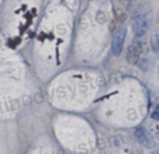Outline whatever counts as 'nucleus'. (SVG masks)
<instances>
[{
	"label": "nucleus",
	"mask_w": 159,
	"mask_h": 154,
	"mask_svg": "<svg viewBox=\"0 0 159 154\" xmlns=\"http://www.w3.org/2000/svg\"><path fill=\"white\" fill-rule=\"evenodd\" d=\"M24 104L30 105V96H25V97H24Z\"/></svg>",
	"instance_id": "8"
},
{
	"label": "nucleus",
	"mask_w": 159,
	"mask_h": 154,
	"mask_svg": "<svg viewBox=\"0 0 159 154\" xmlns=\"http://www.w3.org/2000/svg\"><path fill=\"white\" fill-rule=\"evenodd\" d=\"M152 154H159V151H157V152H153Z\"/></svg>",
	"instance_id": "9"
},
{
	"label": "nucleus",
	"mask_w": 159,
	"mask_h": 154,
	"mask_svg": "<svg viewBox=\"0 0 159 154\" xmlns=\"http://www.w3.org/2000/svg\"><path fill=\"white\" fill-rule=\"evenodd\" d=\"M152 119L155 120V121H159V105L158 106H156L155 110L152 112Z\"/></svg>",
	"instance_id": "6"
},
{
	"label": "nucleus",
	"mask_w": 159,
	"mask_h": 154,
	"mask_svg": "<svg viewBox=\"0 0 159 154\" xmlns=\"http://www.w3.org/2000/svg\"><path fill=\"white\" fill-rule=\"evenodd\" d=\"M126 37H127V28L120 27L116 30L115 35L113 37V41H111V53L115 56H119L121 54Z\"/></svg>",
	"instance_id": "2"
},
{
	"label": "nucleus",
	"mask_w": 159,
	"mask_h": 154,
	"mask_svg": "<svg viewBox=\"0 0 159 154\" xmlns=\"http://www.w3.org/2000/svg\"><path fill=\"white\" fill-rule=\"evenodd\" d=\"M151 46L156 54L159 55V28L155 29L151 37Z\"/></svg>",
	"instance_id": "5"
},
{
	"label": "nucleus",
	"mask_w": 159,
	"mask_h": 154,
	"mask_svg": "<svg viewBox=\"0 0 159 154\" xmlns=\"http://www.w3.org/2000/svg\"><path fill=\"white\" fill-rule=\"evenodd\" d=\"M158 75H159V68H158Z\"/></svg>",
	"instance_id": "10"
},
{
	"label": "nucleus",
	"mask_w": 159,
	"mask_h": 154,
	"mask_svg": "<svg viewBox=\"0 0 159 154\" xmlns=\"http://www.w3.org/2000/svg\"><path fill=\"white\" fill-rule=\"evenodd\" d=\"M151 25V12H141L132 21V30L134 35L141 37L145 35Z\"/></svg>",
	"instance_id": "1"
},
{
	"label": "nucleus",
	"mask_w": 159,
	"mask_h": 154,
	"mask_svg": "<svg viewBox=\"0 0 159 154\" xmlns=\"http://www.w3.org/2000/svg\"><path fill=\"white\" fill-rule=\"evenodd\" d=\"M134 136H135V138L138 139V141L140 142L141 144H143L144 147H146V148L152 149L155 147V140H154V138L152 137L151 134L145 128H143V127L136 128L135 133H134Z\"/></svg>",
	"instance_id": "3"
},
{
	"label": "nucleus",
	"mask_w": 159,
	"mask_h": 154,
	"mask_svg": "<svg viewBox=\"0 0 159 154\" xmlns=\"http://www.w3.org/2000/svg\"><path fill=\"white\" fill-rule=\"evenodd\" d=\"M142 53V46L139 43H133L129 46L127 51V62L131 65H135L139 62Z\"/></svg>",
	"instance_id": "4"
},
{
	"label": "nucleus",
	"mask_w": 159,
	"mask_h": 154,
	"mask_svg": "<svg viewBox=\"0 0 159 154\" xmlns=\"http://www.w3.org/2000/svg\"><path fill=\"white\" fill-rule=\"evenodd\" d=\"M35 99L37 100V102H41L43 98H42L41 94H40V93H37V94H36V95H35Z\"/></svg>",
	"instance_id": "7"
}]
</instances>
